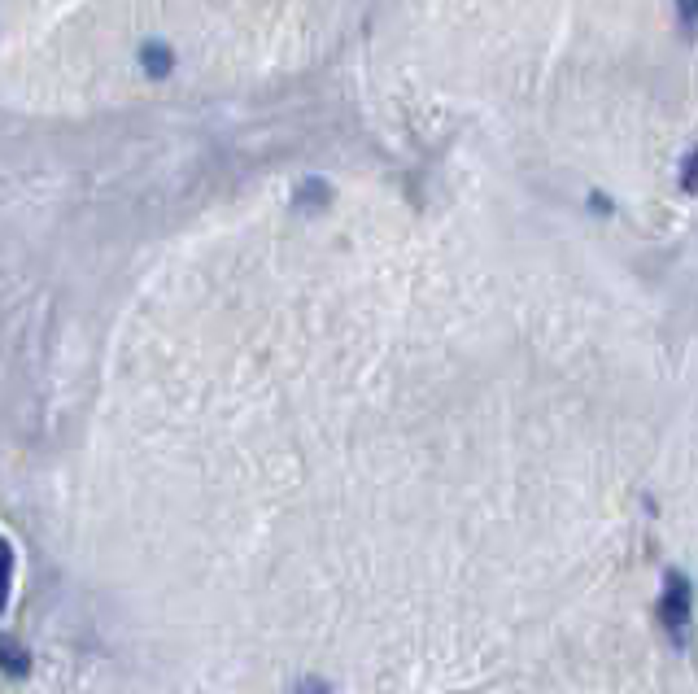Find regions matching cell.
Returning <instances> with one entry per match:
<instances>
[{
    "mask_svg": "<svg viewBox=\"0 0 698 694\" xmlns=\"http://www.w3.org/2000/svg\"><path fill=\"white\" fill-rule=\"evenodd\" d=\"M659 620H664V633L672 638V646L690 642V625H694V585L685 572L672 568L664 577V598H659Z\"/></svg>",
    "mask_w": 698,
    "mask_h": 694,
    "instance_id": "6da1fadb",
    "label": "cell"
},
{
    "mask_svg": "<svg viewBox=\"0 0 698 694\" xmlns=\"http://www.w3.org/2000/svg\"><path fill=\"white\" fill-rule=\"evenodd\" d=\"M681 188H685V193H698V149H690V153H685V162H681Z\"/></svg>",
    "mask_w": 698,
    "mask_h": 694,
    "instance_id": "7a4b0ae2",
    "label": "cell"
},
{
    "mask_svg": "<svg viewBox=\"0 0 698 694\" xmlns=\"http://www.w3.org/2000/svg\"><path fill=\"white\" fill-rule=\"evenodd\" d=\"M677 18H681V31H694V22H698V5L690 0V5H677Z\"/></svg>",
    "mask_w": 698,
    "mask_h": 694,
    "instance_id": "3957f363",
    "label": "cell"
}]
</instances>
